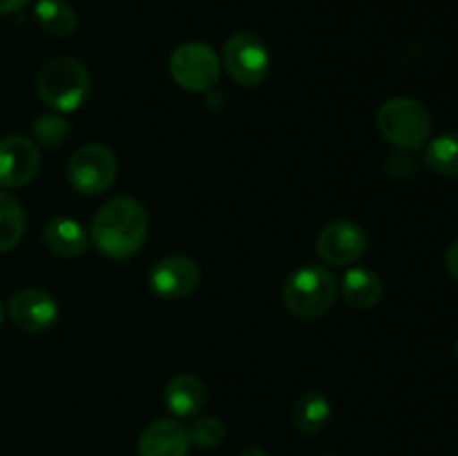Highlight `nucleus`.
I'll list each match as a JSON object with an SVG mask.
<instances>
[{
	"instance_id": "15",
	"label": "nucleus",
	"mask_w": 458,
	"mask_h": 456,
	"mask_svg": "<svg viewBox=\"0 0 458 456\" xmlns=\"http://www.w3.org/2000/svg\"><path fill=\"white\" fill-rule=\"evenodd\" d=\"M383 295V284L374 271L367 268H352L343 277V298L353 308H369Z\"/></svg>"
},
{
	"instance_id": "4",
	"label": "nucleus",
	"mask_w": 458,
	"mask_h": 456,
	"mask_svg": "<svg viewBox=\"0 0 458 456\" xmlns=\"http://www.w3.org/2000/svg\"><path fill=\"white\" fill-rule=\"evenodd\" d=\"M380 134L401 150H419L428 143L432 119L423 103L410 97L389 98L376 114Z\"/></svg>"
},
{
	"instance_id": "16",
	"label": "nucleus",
	"mask_w": 458,
	"mask_h": 456,
	"mask_svg": "<svg viewBox=\"0 0 458 456\" xmlns=\"http://www.w3.org/2000/svg\"><path fill=\"white\" fill-rule=\"evenodd\" d=\"M331 420V405L320 392H307L293 407V425L304 434H318Z\"/></svg>"
},
{
	"instance_id": "11",
	"label": "nucleus",
	"mask_w": 458,
	"mask_h": 456,
	"mask_svg": "<svg viewBox=\"0 0 458 456\" xmlns=\"http://www.w3.org/2000/svg\"><path fill=\"white\" fill-rule=\"evenodd\" d=\"M9 317L13 325L27 334L47 331L58 317V304L47 291L25 289L9 300Z\"/></svg>"
},
{
	"instance_id": "1",
	"label": "nucleus",
	"mask_w": 458,
	"mask_h": 456,
	"mask_svg": "<svg viewBox=\"0 0 458 456\" xmlns=\"http://www.w3.org/2000/svg\"><path fill=\"white\" fill-rule=\"evenodd\" d=\"M148 235V215L139 201L114 197L106 201L94 217L89 240L101 255L110 259H128L139 253Z\"/></svg>"
},
{
	"instance_id": "8",
	"label": "nucleus",
	"mask_w": 458,
	"mask_h": 456,
	"mask_svg": "<svg viewBox=\"0 0 458 456\" xmlns=\"http://www.w3.org/2000/svg\"><path fill=\"white\" fill-rule=\"evenodd\" d=\"M316 250L322 262L334 266H347L358 262L367 250V235L358 224L338 219L318 232Z\"/></svg>"
},
{
	"instance_id": "2",
	"label": "nucleus",
	"mask_w": 458,
	"mask_h": 456,
	"mask_svg": "<svg viewBox=\"0 0 458 456\" xmlns=\"http://www.w3.org/2000/svg\"><path fill=\"white\" fill-rule=\"evenodd\" d=\"M40 101L56 112H74L89 94V74L76 58L58 56L45 63L36 79Z\"/></svg>"
},
{
	"instance_id": "19",
	"label": "nucleus",
	"mask_w": 458,
	"mask_h": 456,
	"mask_svg": "<svg viewBox=\"0 0 458 456\" xmlns=\"http://www.w3.org/2000/svg\"><path fill=\"white\" fill-rule=\"evenodd\" d=\"M425 164L443 177L458 174V134H441L425 148Z\"/></svg>"
},
{
	"instance_id": "5",
	"label": "nucleus",
	"mask_w": 458,
	"mask_h": 456,
	"mask_svg": "<svg viewBox=\"0 0 458 456\" xmlns=\"http://www.w3.org/2000/svg\"><path fill=\"white\" fill-rule=\"evenodd\" d=\"M168 70L174 83L186 92H206L217 83L222 63L208 45L183 43L170 56Z\"/></svg>"
},
{
	"instance_id": "14",
	"label": "nucleus",
	"mask_w": 458,
	"mask_h": 456,
	"mask_svg": "<svg viewBox=\"0 0 458 456\" xmlns=\"http://www.w3.org/2000/svg\"><path fill=\"white\" fill-rule=\"evenodd\" d=\"M43 244L58 258H79L88 249V232L76 219L54 217L43 231Z\"/></svg>"
},
{
	"instance_id": "18",
	"label": "nucleus",
	"mask_w": 458,
	"mask_h": 456,
	"mask_svg": "<svg viewBox=\"0 0 458 456\" xmlns=\"http://www.w3.org/2000/svg\"><path fill=\"white\" fill-rule=\"evenodd\" d=\"M34 13L38 25L52 36H70L76 30V12L65 0H38Z\"/></svg>"
},
{
	"instance_id": "12",
	"label": "nucleus",
	"mask_w": 458,
	"mask_h": 456,
	"mask_svg": "<svg viewBox=\"0 0 458 456\" xmlns=\"http://www.w3.org/2000/svg\"><path fill=\"white\" fill-rule=\"evenodd\" d=\"M191 436L179 420L161 418L148 425L139 438V456H188Z\"/></svg>"
},
{
	"instance_id": "10",
	"label": "nucleus",
	"mask_w": 458,
	"mask_h": 456,
	"mask_svg": "<svg viewBox=\"0 0 458 456\" xmlns=\"http://www.w3.org/2000/svg\"><path fill=\"white\" fill-rule=\"evenodd\" d=\"M40 152L31 139L13 134L0 139V188H21L36 177Z\"/></svg>"
},
{
	"instance_id": "6",
	"label": "nucleus",
	"mask_w": 458,
	"mask_h": 456,
	"mask_svg": "<svg viewBox=\"0 0 458 456\" xmlns=\"http://www.w3.org/2000/svg\"><path fill=\"white\" fill-rule=\"evenodd\" d=\"M116 156L101 143H88L72 155L67 164V179L81 195H101L114 183Z\"/></svg>"
},
{
	"instance_id": "7",
	"label": "nucleus",
	"mask_w": 458,
	"mask_h": 456,
	"mask_svg": "<svg viewBox=\"0 0 458 456\" xmlns=\"http://www.w3.org/2000/svg\"><path fill=\"white\" fill-rule=\"evenodd\" d=\"M222 61L228 76L242 88H258L268 76V65H271L267 45L249 31L233 34L226 40Z\"/></svg>"
},
{
	"instance_id": "20",
	"label": "nucleus",
	"mask_w": 458,
	"mask_h": 456,
	"mask_svg": "<svg viewBox=\"0 0 458 456\" xmlns=\"http://www.w3.org/2000/svg\"><path fill=\"white\" fill-rule=\"evenodd\" d=\"M224 423L217 416H199V418L192 420L191 429H188V436H191L192 445L201 447V450H208V447H217L224 441Z\"/></svg>"
},
{
	"instance_id": "9",
	"label": "nucleus",
	"mask_w": 458,
	"mask_h": 456,
	"mask_svg": "<svg viewBox=\"0 0 458 456\" xmlns=\"http://www.w3.org/2000/svg\"><path fill=\"white\" fill-rule=\"evenodd\" d=\"M199 266L183 255H168L159 259L148 273L152 293L164 300H182L199 286Z\"/></svg>"
},
{
	"instance_id": "24",
	"label": "nucleus",
	"mask_w": 458,
	"mask_h": 456,
	"mask_svg": "<svg viewBox=\"0 0 458 456\" xmlns=\"http://www.w3.org/2000/svg\"><path fill=\"white\" fill-rule=\"evenodd\" d=\"M237 456H268V454L264 450H259V447H249V450L240 452Z\"/></svg>"
},
{
	"instance_id": "21",
	"label": "nucleus",
	"mask_w": 458,
	"mask_h": 456,
	"mask_svg": "<svg viewBox=\"0 0 458 456\" xmlns=\"http://www.w3.org/2000/svg\"><path fill=\"white\" fill-rule=\"evenodd\" d=\"M31 132L45 146H58L70 134V123L58 114H43L34 121Z\"/></svg>"
},
{
	"instance_id": "25",
	"label": "nucleus",
	"mask_w": 458,
	"mask_h": 456,
	"mask_svg": "<svg viewBox=\"0 0 458 456\" xmlns=\"http://www.w3.org/2000/svg\"><path fill=\"white\" fill-rule=\"evenodd\" d=\"M3 317H4V308H3V302H0V325H3Z\"/></svg>"
},
{
	"instance_id": "22",
	"label": "nucleus",
	"mask_w": 458,
	"mask_h": 456,
	"mask_svg": "<svg viewBox=\"0 0 458 456\" xmlns=\"http://www.w3.org/2000/svg\"><path fill=\"white\" fill-rule=\"evenodd\" d=\"M445 266H447V271H450V275L458 282V240L450 246V249H447Z\"/></svg>"
},
{
	"instance_id": "3",
	"label": "nucleus",
	"mask_w": 458,
	"mask_h": 456,
	"mask_svg": "<svg viewBox=\"0 0 458 456\" xmlns=\"http://www.w3.org/2000/svg\"><path fill=\"white\" fill-rule=\"evenodd\" d=\"M335 277L318 264H307L286 277L282 286V302L295 317L313 320L325 316L335 300Z\"/></svg>"
},
{
	"instance_id": "13",
	"label": "nucleus",
	"mask_w": 458,
	"mask_h": 456,
	"mask_svg": "<svg viewBox=\"0 0 458 456\" xmlns=\"http://www.w3.org/2000/svg\"><path fill=\"white\" fill-rule=\"evenodd\" d=\"M206 384L201 383L197 376L182 374L174 376L164 392V402L168 411L179 418H191V416L199 414L201 407L206 405Z\"/></svg>"
},
{
	"instance_id": "17",
	"label": "nucleus",
	"mask_w": 458,
	"mask_h": 456,
	"mask_svg": "<svg viewBox=\"0 0 458 456\" xmlns=\"http://www.w3.org/2000/svg\"><path fill=\"white\" fill-rule=\"evenodd\" d=\"M25 232V213L18 199L0 190V253L16 249Z\"/></svg>"
},
{
	"instance_id": "23",
	"label": "nucleus",
	"mask_w": 458,
	"mask_h": 456,
	"mask_svg": "<svg viewBox=\"0 0 458 456\" xmlns=\"http://www.w3.org/2000/svg\"><path fill=\"white\" fill-rule=\"evenodd\" d=\"M27 3H30V0H0V16H3V13L21 12Z\"/></svg>"
},
{
	"instance_id": "26",
	"label": "nucleus",
	"mask_w": 458,
	"mask_h": 456,
	"mask_svg": "<svg viewBox=\"0 0 458 456\" xmlns=\"http://www.w3.org/2000/svg\"><path fill=\"white\" fill-rule=\"evenodd\" d=\"M454 353H456V358H458V340H456V344H454Z\"/></svg>"
}]
</instances>
